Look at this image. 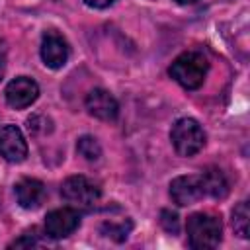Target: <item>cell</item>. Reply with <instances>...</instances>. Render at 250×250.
Segmentation results:
<instances>
[{
	"mask_svg": "<svg viewBox=\"0 0 250 250\" xmlns=\"http://www.w3.org/2000/svg\"><path fill=\"white\" fill-rule=\"evenodd\" d=\"M209 70V62L199 51H186L170 64V76L186 90H197Z\"/></svg>",
	"mask_w": 250,
	"mask_h": 250,
	"instance_id": "1",
	"label": "cell"
},
{
	"mask_svg": "<svg viewBox=\"0 0 250 250\" xmlns=\"http://www.w3.org/2000/svg\"><path fill=\"white\" fill-rule=\"evenodd\" d=\"M188 242L195 250H209L219 246L223 238L221 219L211 213H193L188 217Z\"/></svg>",
	"mask_w": 250,
	"mask_h": 250,
	"instance_id": "2",
	"label": "cell"
},
{
	"mask_svg": "<svg viewBox=\"0 0 250 250\" xmlns=\"http://www.w3.org/2000/svg\"><path fill=\"white\" fill-rule=\"evenodd\" d=\"M170 141L180 156H193L205 145V131L193 117H182L172 125Z\"/></svg>",
	"mask_w": 250,
	"mask_h": 250,
	"instance_id": "3",
	"label": "cell"
},
{
	"mask_svg": "<svg viewBox=\"0 0 250 250\" xmlns=\"http://www.w3.org/2000/svg\"><path fill=\"white\" fill-rule=\"evenodd\" d=\"M61 195H62V199L70 207H74V209H88V207H92L100 199L102 191L86 176H70V178H66L62 182Z\"/></svg>",
	"mask_w": 250,
	"mask_h": 250,
	"instance_id": "4",
	"label": "cell"
},
{
	"mask_svg": "<svg viewBox=\"0 0 250 250\" xmlns=\"http://www.w3.org/2000/svg\"><path fill=\"white\" fill-rule=\"evenodd\" d=\"M80 227V213L74 207L53 209L45 217V234L49 238H66Z\"/></svg>",
	"mask_w": 250,
	"mask_h": 250,
	"instance_id": "5",
	"label": "cell"
},
{
	"mask_svg": "<svg viewBox=\"0 0 250 250\" xmlns=\"http://www.w3.org/2000/svg\"><path fill=\"white\" fill-rule=\"evenodd\" d=\"M68 43L66 39L57 33V31H45L43 33V39H41V59L45 62V66L57 70V68H62L68 61Z\"/></svg>",
	"mask_w": 250,
	"mask_h": 250,
	"instance_id": "6",
	"label": "cell"
},
{
	"mask_svg": "<svg viewBox=\"0 0 250 250\" xmlns=\"http://www.w3.org/2000/svg\"><path fill=\"white\" fill-rule=\"evenodd\" d=\"M170 197L176 205L186 207L193 205L203 197V186H201V176L199 174H189V176H178L170 184Z\"/></svg>",
	"mask_w": 250,
	"mask_h": 250,
	"instance_id": "7",
	"label": "cell"
},
{
	"mask_svg": "<svg viewBox=\"0 0 250 250\" xmlns=\"http://www.w3.org/2000/svg\"><path fill=\"white\" fill-rule=\"evenodd\" d=\"M0 156L12 164L25 160L27 143H25L23 133L16 125H4L0 129Z\"/></svg>",
	"mask_w": 250,
	"mask_h": 250,
	"instance_id": "8",
	"label": "cell"
},
{
	"mask_svg": "<svg viewBox=\"0 0 250 250\" xmlns=\"http://www.w3.org/2000/svg\"><path fill=\"white\" fill-rule=\"evenodd\" d=\"M6 102L8 105L16 107V109H23L27 105H31L37 96H39V86L33 78L29 76H18L14 78L8 86H6Z\"/></svg>",
	"mask_w": 250,
	"mask_h": 250,
	"instance_id": "9",
	"label": "cell"
},
{
	"mask_svg": "<svg viewBox=\"0 0 250 250\" xmlns=\"http://www.w3.org/2000/svg\"><path fill=\"white\" fill-rule=\"evenodd\" d=\"M86 109L90 111V115H94L102 121H113L119 113L117 100L104 88H94L86 96Z\"/></svg>",
	"mask_w": 250,
	"mask_h": 250,
	"instance_id": "10",
	"label": "cell"
},
{
	"mask_svg": "<svg viewBox=\"0 0 250 250\" xmlns=\"http://www.w3.org/2000/svg\"><path fill=\"white\" fill-rule=\"evenodd\" d=\"M45 186L35 178H23L16 184V197L23 209H37L45 201Z\"/></svg>",
	"mask_w": 250,
	"mask_h": 250,
	"instance_id": "11",
	"label": "cell"
},
{
	"mask_svg": "<svg viewBox=\"0 0 250 250\" xmlns=\"http://www.w3.org/2000/svg\"><path fill=\"white\" fill-rule=\"evenodd\" d=\"M201 176L203 195H209L213 199H225L229 195V180L219 168H207Z\"/></svg>",
	"mask_w": 250,
	"mask_h": 250,
	"instance_id": "12",
	"label": "cell"
},
{
	"mask_svg": "<svg viewBox=\"0 0 250 250\" xmlns=\"http://www.w3.org/2000/svg\"><path fill=\"white\" fill-rule=\"evenodd\" d=\"M248 225H250V211L248 201H240L232 209V227L240 238H248Z\"/></svg>",
	"mask_w": 250,
	"mask_h": 250,
	"instance_id": "13",
	"label": "cell"
},
{
	"mask_svg": "<svg viewBox=\"0 0 250 250\" xmlns=\"http://www.w3.org/2000/svg\"><path fill=\"white\" fill-rule=\"evenodd\" d=\"M76 150H78L80 156H84V158L90 160V162H94V160H98V158L102 156V146H100V143H98L94 137H90V135H84V137L78 139Z\"/></svg>",
	"mask_w": 250,
	"mask_h": 250,
	"instance_id": "14",
	"label": "cell"
},
{
	"mask_svg": "<svg viewBox=\"0 0 250 250\" xmlns=\"http://www.w3.org/2000/svg\"><path fill=\"white\" fill-rule=\"evenodd\" d=\"M104 230H105V232H107V236H111L113 240L121 242V240H125V238H127V234H129V230H131V221L121 223V225L105 223V225H104Z\"/></svg>",
	"mask_w": 250,
	"mask_h": 250,
	"instance_id": "15",
	"label": "cell"
},
{
	"mask_svg": "<svg viewBox=\"0 0 250 250\" xmlns=\"http://www.w3.org/2000/svg\"><path fill=\"white\" fill-rule=\"evenodd\" d=\"M160 225L168 230V232H178V229H180V223H178V215L176 213H172V211H168V209H164L162 213H160Z\"/></svg>",
	"mask_w": 250,
	"mask_h": 250,
	"instance_id": "16",
	"label": "cell"
},
{
	"mask_svg": "<svg viewBox=\"0 0 250 250\" xmlns=\"http://www.w3.org/2000/svg\"><path fill=\"white\" fill-rule=\"evenodd\" d=\"M6 59H8V49H6V43L0 41V80L6 72Z\"/></svg>",
	"mask_w": 250,
	"mask_h": 250,
	"instance_id": "17",
	"label": "cell"
},
{
	"mask_svg": "<svg viewBox=\"0 0 250 250\" xmlns=\"http://www.w3.org/2000/svg\"><path fill=\"white\" fill-rule=\"evenodd\" d=\"M115 0H84V4L86 6H90V8H107L109 4H113Z\"/></svg>",
	"mask_w": 250,
	"mask_h": 250,
	"instance_id": "18",
	"label": "cell"
},
{
	"mask_svg": "<svg viewBox=\"0 0 250 250\" xmlns=\"http://www.w3.org/2000/svg\"><path fill=\"white\" fill-rule=\"evenodd\" d=\"M176 4H182V6H188V4H193V2H197V0H174Z\"/></svg>",
	"mask_w": 250,
	"mask_h": 250,
	"instance_id": "19",
	"label": "cell"
}]
</instances>
